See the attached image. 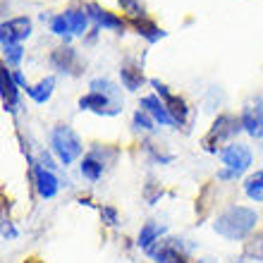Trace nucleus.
Listing matches in <instances>:
<instances>
[{"instance_id": "nucleus-1", "label": "nucleus", "mask_w": 263, "mask_h": 263, "mask_svg": "<svg viewBox=\"0 0 263 263\" xmlns=\"http://www.w3.org/2000/svg\"><path fill=\"white\" fill-rule=\"evenodd\" d=\"M258 222V215L254 208H247V206H230L225 208L213 222V230L218 232L220 237L225 239H244V237L249 235L251 230L256 228Z\"/></svg>"}, {"instance_id": "nucleus-2", "label": "nucleus", "mask_w": 263, "mask_h": 263, "mask_svg": "<svg viewBox=\"0 0 263 263\" xmlns=\"http://www.w3.org/2000/svg\"><path fill=\"white\" fill-rule=\"evenodd\" d=\"M50 146H53V151L55 156L60 158L63 165H69V163H74L79 158V153H82V141L79 137L74 134V129L67 125H58L50 134Z\"/></svg>"}, {"instance_id": "nucleus-3", "label": "nucleus", "mask_w": 263, "mask_h": 263, "mask_svg": "<svg viewBox=\"0 0 263 263\" xmlns=\"http://www.w3.org/2000/svg\"><path fill=\"white\" fill-rule=\"evenodd\" d=\"M220 160L222 165H228V170H222L220 177H237L251 165V151L244 144H230L228 148L220 151Z\"/></svg>"}, {"instance_id": "nucleus-4", "label": "nucleus", "mask_w": 263, "mask_h": 263, "mask_svg": "<svg viewBox=\"0 0 263 263\" xmlns=\"http://www.w3.org/2000/svg\"><path fill=\"white\" fill-rule=\"evenodd\" d=\"M151 86L158 91V96L163 98V103H165L167 112H170V118L175 120V125H184V122H187V112H189L187 103H184L180 96H173V93L167 91L165 84H160L158 79H151Z\"/></svg>"}, {"instance_id": "nucleus-5", "label": "nucleus", "mask_w": 263, "mask_h": 263, "mask_svg": "<svg viewBox=\"0 0 263 263\" xmlns=\"http://www.w3.org/2000/svg\"><path fill=\"white\" fill-rule=\"evenodd\" d=\"M79 108H82V110H93V112H98V115H118L122 103L112 101V98L105 96V93L89 91L86 96L79 98Z\"/></svg>"}, {"instance_id": "nucleus-6", "label": "nucleus", "mask_w": 263, "mask_h": 263, "mask_svg": "<svg viewBox=\"0 0 263 263\" xmlns=\"http://www.w3.org/2000/svg\"><path fill=\"white\" fill-rule=\"evenodd\" d=\"M244 127H242V120H237L235 115H220V118L213 122V127H211V132H208V139L206 144H220V141H225V139H232L235 134H239Z\"/></svg>"}, {"instance_id": "nucleus-7", "label": "nucleus", "mask_w": 263, "mask_h": 263, "mask_svg": "<svg viewBox=\"0 0 263 263\" xmlns=\"http://www.w3.org/2000/svg\"><path fill=\"white\" fill-rule=\"evenodd\" d=\"M0 31H3V48L12 46V43H22L31 34V20L29 17H14L10 22H3Z\"/></svg>"}, {"instance_id": "nucleus-8", "label": "nucleus", "mask_w": 263, "mask_h": 263, "mask_svg": "<svg viewBox=\"0 0 263 263\" xmlns=\"http://www.w3.org/2000/svg\"><path fill=\"white\" fill-rule=\"evenodd\" d=\"M0 93H3V108L7 112L17 110L20 96H17V82H14L12 72L7 67H0Z\"/></svg>"}, {"instance_id": "nucleus-9", "label": "nucleus", "mask_w": 263, "mask_h": 263, "mask_svg": "<svg viewBox=\"0 0 263 263\" xmlns=\"http://www.w3.org/2000/svg\"><path fill=\"white\" fill-rule=\"evenodd\" d=\"M86 14H89L91 20L96 22V27L101 29H112V31H122L125 29V22L120 20V17H115V14H110L108 10H103L101 5H96V3H86Z\"/></svg>"}, {"instance_id": "nucleus-10", "label": "nucleus", "mask_w": 263, "mask_h": 263, "mask_svg": "<svg viewBox=\"0 0 263 263\" xmlns=\"http://www.w3.org/2000/svg\"><path fill=\"white\" fill-rule=\"evenodd\" d=\"M239 120H242V127L247 134L256 139L263 137V105H247Z\"/></svg>"}, {"instance_id": "nucleus-11", "label": "nucleus", "mask_w": 263, "mask_h": 263, "mask_svg": "<svg viewBox=\"0 0 263 263\" xmlns=\"http://www.w3.org/2000/svg\"><path fill=\"white\" fill-rule=\"evenodd\" d=\"M141 108H144V110L148 112L156 122L167 125V127H175V120L170 118V112H167L165 103H160L158 96H144V98H141Z\"/></svg>"}, {"instance_id": "nucleus-12", "label": "nucleus", "mask_w": 263, "mask_h": 263, "mask_svg": "<svg viewBox=\"0 0 263 263\" xmlns=\"http://www.w3.org/2000/svg\"><path fill=\"white\" fill-rule=\"evenodd\" d=\"M120 79H122V86L127 91H137L144 84V72H141V67L134 60H125L120 65Z\"/></svg>"}, {"instance_id": "nucleus-13", "label": "nucleus", "mask_w": 263, "mask_h": 263, "mask_svg": "<svg viewBox=\"0 0 263 263\" xmlns=\"http://www.w3.org/2000/svg\"><path fill=\"white\" fill-rule=\"evenodd\" d=\"M36 189H39V196L41 199H53L58 194V180L55 175L46 170V167L36 165Z\"/></svg>"}, {"instance_id": "nucleus-14", "label": "nucleus", "mask_w": 263, "mask_h": 263, "mask_svg": "<svg viewBox=\"0 0 263 263\" xmlns=\"http://www.w3.org/2000/svg\"><path fill=\"white\" fill-rule=\"evenodd\" d=\"M74 63H77V53H74V48H69V46H63V48L53 50V55H50V65H53L58 72H72Z\"/></svg>"}, {"instance_id": "nucleus-15", "label": "nucleus", "mask_w": 263, "mask_h": 263, "mask_svg": "<svg viewBox=\"0 0 263 263\" xmlns=\"http://www.w3.org/2000/svg\"><path fill=\"white\" fill-rule=\"evenodd\" d=\"M53 89H55V79L53 77H46L36 86H27V96L36 103H48V98L53 96Z\"/></svg>"}, {"instance_id": "nucleus-16", "label": "nucleus", "mask_w": 263, "mask_h": 263, "mask_svg": "<svg viewBox=\"0 0 263 263\" xmlns=\"http://www.w3.org/2000/svg\"><path fill=\"white\" fill-rule=\"evenodd\" d=\"M103 165L105 163L98 158V153H89V156L82 160V175L91 182H98L101 175H103Z\"/></svg>"}, {"instance_id": "nucleus-17", "label": "nucleus", "mask_w": 263, "mask_h": 263, "mask_svg": "<svg viewBox=\"0 0 263 263\" xmlns=\"http://www.w3.org/2000/svg\"><path fill=\"white\" fill-rule=\"evenodd\" d=\"M134 29H137L139 36H144L148 43H156V41H160V39L165 36L163 29H158L151 20H144V17H141V20H134Z\"/></svg>"}, {"instance_id": "nucleus-18", "label": "nucleus", "mask_w": 263, "mask_h": 263, "mask_svg": "<svg viewBox=\"0 0 263 263\" xmlns=\"http://www.w3.org/2000/svg\"><path fill=\"white\" fill-rule=\"evenodd\" d=\"M65 20L69 22V31L74 36H82L84 31H86V20H89V14L84 12V10H67L65 12Z\"/></svg>"}, {"instance_id": "nucleus-19", "label": "nucleus", "mask_w": 263, "mask_h": 263, "mask_svg": "<svg viewBox=\"0 0 263 263\" xmlns=\"http://www.w3.org/2000/svg\"><path fill=\"white\" fill-rule=\"evenodd\" d=\"M89 89H91V91H98V93H105V96H110L112 101H118V103H122V101H120V89L110 82V79L96 77V79H91Z\"/></svg>"}, {"instance_id": "nucleus-20", "label": "nucleus", "mask_w": 263, "mask_h": 263, "mask_svg": "<svg viewBox=\"0 0 263 263\" xmlns=\"http://www.w3.org/2000/svg\"><path fill=\"white\" fill-rule=\"evenodd\" d=\"M160 235H163V228H158L156 222H146L144 228H141V232H139V247H141V249H151L153 242H156Z\"/></svg>"}, {"instance_id": "nucleus-21", "label": "nucleus", "mask_w": 263, "mask_h": 263, "mask_svg": "<svg viewBox=\"0 0 263 263\" xmlns=\"http://www.w3.org/2000/svg\"><path fill=\"white\" fill-rule=\"evenodd\" d=\"M244 192L251 201H263V170L254 173L249 180L244 182Z\"/></svg>"}, {"instance_id": "nucleus-22", "label": "nucleus", "mask_w": 263, "mask_h": 263, "mask_svg": "<svg viewBox=\"0 0 263 263\" xmlns=\"http://www.w3.org/2000/svg\"><path fill=\"white\" fill-rule=\"evenodd\" d=\"M118 3L129 17H134V20H141V17H144V5H141V0H118Z\"/></svg>"}, {"instance_id": "nucleus-23", "label": "nucleus", "mask_w": 263, "mask_h": 263, "mask_svg": "<svg viewBox=\"0 0 263 263\" xmlns=\"http://www.w3.org/2000/svg\"><path fill=\"white\" fill-rule=\"evenodd\" d=\"M247 256L256 258V261H263V232L261 235H256L249 242V247H247Z\"/></svg>"}, {"instance_id": "nucleus-24", "label": "nucleus", "mask_w": 263, "mask_h": 263, "mask_svg": "<svg viewBox=\"0 0 263 263\" xmlns=\"http://www.w3.org/2000/svg\"><path fill=\"white\" fill-rule=\"evenodd\" d=\"M5 58L10 65H20L22 55H24V48H22V43H12V46H5Z\"/></svg>"}, {"instance_id": "nucleus-25", "label": "nucleus", "mask_w": 263, "mask_h": 263, "mask_svg": "<svg viewBox=\"0 0 263 263\" xmlns=\"http://www.w3.org/2000/svg\"><path fill=\"white\" fill-rule=\"evenodd\" d=\"M134 127H137V129H146V132L156 129V127H153V120L148 118V112H144V110L134 112Z\"/></svg>"}, {"instance_id": "nucleus-26", "label": "nucleus", "mask_w": 263, "mask_h": 263, "mask_svg": "<svg viewBox=\"0 0 263 263\" xmlns=\"http://www.w3.org/2000/svg\"><path fill=\"white\" fill-rule=\"evenodd\" d=\"M50 29H53V34L55 36H65L69 31V22L65 20V14H58L50 20Z\"/></svg>"}, {"instance_id": "nucleus-27", "label": "nucleus", "mask_w": 263, "mask_h": 263, "mask_svg": "<svg viewBox=\"0 0 263 263\" xmlns=\"http://www.w3.org/2000/svg\"><path fill=\"white\" fill-rule=\"evenodd\" d=\"M101 213H103L105 218H108V225H118V213H115L112 208H103Z\"/></svg>"}, {"instance_id": "nucleus-28", "label": "nucleus", "mask_w": 263, "mask_h": 263, "mask_svg": "<svg viewBox=\"0 0 263 263\" xmlns=\"http://www.w3.org/2000/svg\"><path fill=\"white\" fill-rule=\"evenodd\" d=\"M12 77H14V82H17V86H22V89H27V86H29L27 79H24V74H22V72H12Z\"/></svg>"}, {"instance_id": "nucleus-29", "label": "nucleus", "mask_w": 263, "mask_h": 263, "mask_svg": "<svg viewBox=\"0 0 263 263\" xmlns=\"http://www.w3.org/2000/svg\"><path fill=\"white\" fill-rule=\"evenodd\" d=\"M173 263H187V261H184V258H177V261H173Z\"/></svg>"}, {"instance_id": "nucleus-30", "label": "nucleus", "mask_w": 263, "mask_h": 263, "mask_svg": "<svg viewBox=\"0 0 263 263\" xmlns=\"http://www.w3.org/2000/svg\"><path fill=\"white\" fill-rule=\"evenodd\" d=\"M29 263H39V261H29Z\"/></svg>"}]
</instances>
